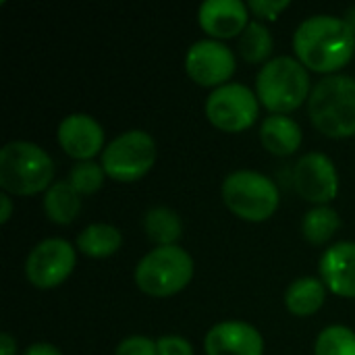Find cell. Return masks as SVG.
<instances>
[{"label":"cell","mask_w":355,"mask_h":355,"mask_svg":"<svg viewBox=\"0 0 355 355\" xmlns=\"http://www.w3.org/2000/svg\"><path fill=\"white\" fill-rule=\"evenodd\" d=\"M293 50L300 62L316 73L339 71L354 58L355 29L341 17H310L295 29Z\"/></svg>","instance_id":"6da1fadb"},{"label":"cell","mask_w":355,"mask_h":355,"mask_svg":"<svg viewBox=\"0 0 355 355\" xmlns=\"http://www.w3.org/2000/svg\"><path fill=\"white\" fill-rule=\"evenodd\" d=\"M312 125L329 137L355 135V77L329 75L308 98Z\"/></svg>","instance_id":"7a4b0ae2"},{"label":"cell","mask_w":355,"mask_h":355,"mask_svg":"<svg viewBox=\"0 0 355 355\" xmlns=\"http://www.w3.org/2000/svg\"><path fill=\"white\" fill-rule=\"evenodd\" d=\"M258 100L272 114H287L302 106L310 92V75L306 67L291 56L268 60L256 77Z\"/></svg>","instance_id":"3957f363"},{"label":"cell","mask_w":355,"mask_h":355,"mask_svg":"<svg viewBox=\"0 0 355 355\" xmlns=\"http://www.w3.org/2000/svg\"><path fill=\"white\" fill-rule=\"evenodd\" d=\"M54 175L52 158L35 144L10 141L0 150V187L15 196L48 191Z\"/></svg>","instance_id":"277c9868"},{"label":"cell","mask_w":355,"mask_h":355,"mask_svg":"<svg viewBox=\"0 0 355 355\" xmlns=\"http://www.w3.org/2000/svg\"><path fill=\"white\" fill-rule=\"evenodd\" d=\"M193 260L179 245L156 248L146 254L135 268L137 287L152 297H168L189 285Z\"/></svg>","instance_id":"5b68a950"},{"label":"cell","mask_w":355,"mask_h":355,"mask_svg":"<svg viewBox=\"0 0 355 355\" xmlns=\"http://www.w3.org/2000/svg\"><path fill=\"white\" fill-rule=\"evenodd\" d=\"M223 200L227 208L250 223L270 218L279 208V187L272 179L256 171H235L223 183Z\"/></svg>","instance_id":"8992f818"},{"label":"cell","mask_w":355,"mask_h":355,"mask_svg":"<svg viewBox=\"0 0 355 355\" xmlns=\"http://www.w3.org/2000/svg\"><path fill=\"white\" fill-rule=\"evenodd\" d=\"M156 160V141L141 129L125 131L112 139L102 152L104 173L119 183H133L141 179Z\"/></svg>","instance_id":"52a82bcc"},{"label":"cell","mask_w":355,"mask_h":355,"mask_svg":"<svg viewBox=\"0 0 355 355\" xmlns=\"http://www.w3.org/2000/svg\"><path fill=\"white\" fill-rule=\"evenodd\" d=\"M206 116L216 129L243 131L258 119V98L243 83H225L208 96Z\"/></svg>","instance_id":"ba28073f"},{"label":"cell","mask_w":355,"mask_h":355,"mask_svg":"<svg viewBox=\"0 0 355 355\" xmlns=\"http://www.w3.org/2000/svg\"><path fill=\"white\" fill-rule=\"evenodd\" d=\"M75 268V250L64 239H44L37 243L25 262L27 281L40 289L58 287Z\"/></svg>","instance_id":"9c48e42d"},{"label":"cell","mask_w":355,"mask_h":355,"mask_svg":"<svg viewBox=\"0 0 355 355\" xmlns=\"http://www.w3.org/2000/svg\"><path fill=\"white\" fill-rule=\"evenodd\" d=\"M185 71L204 87H220L235 73V54L218 40H200L187 50Z\"/></svg>","instance_id":"30bf717a"},{"label":"cell","mask_w":355,"mask_h":355,"mask_svg":"<svg viewBox=\"0 0 355 355\" xmlns=\"http://www.w3.org/2000/svg\"><path fill=\"white\" fill-rule=\"evenodd\" d=\"M297 193L312 204L327 206L339 191V175L327 154L310 152L300 158L293 173Z\"/></svg>","instance_id":"8fae6325"},{"label":"cell","mask_w":355,"mask_h":355,"mask_svg":"<svg viewBox=\"0 0 355 355\" xmlns=\"http://www.w3.org/2000/svg\"><path fill=\"white\" fill-rule=\"evenodd\" d=\"M204 347L208 355H264V339L252 324L229 320L208 331Z\"/></svg>","instance_id":"7c38bea8"},{"label":"cell","mask_w":355,"mask_h":355,"mask_svg":"<svg viewBox=\"0 0 355 355\" xmlns=\"http://www.w3.org/2000/svg\"><path fill=\"white\" fill-rule=\"evenodd\" d=\"M60 148L77 160H89L104 146V129L89 114H69L58 125Z\"/></svg>","instance_id":"4fadbf2b"},{"label":"cell","mask_w":355,"mask_h":355,"mask_svg":"<svg viewBox=\"0 0 355 355\" xmlns=\"http://www.w3.org/2000/svg\"><path fill=\"white\" fill-rule=\"evenodd\" d=\"M248 10V4L241 0H206L198 10V21L212 40L233 37L250 25Z\"/></svg>","instance_id":"5bb4252c"},{"label":"cell","mask_w":355,"mask_h":355,"mask_svg":"<svg viewBox=\"0 0 355 355\" xmlns=\"http://www.w3.org/2000/svg\"><path fill=\"white\" fill-rule=\"evenodd\" d=\"M320 277L327 287L341 297H355V243L341 241L320 258Z\"/></svg>","instance_id":"9a60e30c"},{"label":"cell","mask_w":355,"mask_h":355,"mask_svg":"<svg viewBox=\"0 0 355 355\" xmlns=\"http://www.w3.org/2000/svg\"><path fill=\"white\" fill-rule=\"evenodd\" d=\"M262 146L275 156H291L302 144V127L285 114H270L260 127Z\"/></svg>","instance_id":"2e32d148"},{"label":"cell","mask_w":355,"mask_h":355,"mask_svg":"<svg viewBox=\"0 0 355 355\" xmlns=\"http://www.w3.org/2000/svg\"><path fill=\"white\" fill-rule=\"evenodd\" d=\"M81 210V196L67 181L52 183L44 196V212L56 225H69Z\"/></svg>","instance_id":"e0dca14e"},{"label":"cell","mask_w":355,"mask_h":355,"mask_svg":"<svg viewBox=\"0 0 355 355\" xmlns=\"http://www.w3.org/2000/svg\"><path fill=\"white\" fill-rule=\"evenodd\" d=\"M324 300H327V289L322 281L314 277H304V279L293 281L285 293V306L295 316L314 314L316 310L322 308Z\"/></svg>","instance_id":"ac0fdd59"},{"label":"cell","mask_w":355,"mask_h":355,"mask_svg":"<svg viewBox=\"0 0 355 355\" xmlns=\"http://www.w3.org/2000/svg\"><path fill=\"white\" fill-rule=\"evenodd\" d=\"M121 243H123L121 231L106 223L89 225L77 237V248L89 258H108L119 252Z\"/></svg>","instance_id":"d6986e66"},{"label":"cell","mask_w":355,"mask_h":355,"mask_svg":"<svg viewBox=\"0 0 355 355\" xmlns=\"http://www.w3.org/2000/svg\"><path fill=\"white\" fill-rule=\"evenodd\" d=\"M144 229L150 241H154L158 248H164V245H175V241L181 239L183 223L175 210L158 206L146 212Z\"/></svg>","instance_id":"ffe728a7"},{"label":"cell","mask_w":355,"mask_h":355,"mask_svg":"<svg viewBox=\"0 0 355 355\" xmlns=\"http://www.w3.org/2000/svg\"><path fill=\"white\" fill-rule=\"evenodd\" d=\"M339 227H341L339 214L333 208H329V206H316V208H312L304 216V220H302V233L314 245L327 243L339 231Z\"/></svg>","instance_id":"44dd1931"},{"label":"cell","mask_w":355,"mask_h":355,"mask_svg":"<svg viewBox=\"0 0 355 355\" xmlns=\"http://www.w3.org/2000/svg\"><path fill=\"white\" fill-rule=\"evenodd\" d=\"M272 35L260 21H250L239 37V52L248 62H264L272 52Z\"/></svg>","instance_id":"7402d4cb"},{"label":"cell","mask_w":355,"mask_h":355,"mask_svg":"<svg viewBox=\"0 0 355 355\" xmlns=\"http://www.w3.org/2000/svg\"><path fill=\"white\" fill-rule=\"evenodd\" d=\"M314 355H355V333L347 327H327L314 345Z\"/></svg>","instance_id":"603a6c76"},{"label":"cell","mask_w":355,"mask_h":355,"mask_svg":"<svg viewBox=\"0 0 355 355\" xmlns=\"http://www.w3.org/2000/svg\"><path fill=\"white\" fill-rule=\"evenodd\" d=\"M104 168L92 160H83V162H77L73 168H71V175H69V183L75 187V191L79 196H92L96 193L102 183H104Z\"/></svg>","instance_id":"cb8c5ba5"},{"label":"cell","mask_w":355,"mask_h":355,"mask_svg":"<svg viewBox=\"0 0 355 355\" xmlns=\"http://www.w3.org/2000/svg\"><path fill=\"white\" fill-rule=\"evenodd\" d=\"M114 355H158V347H156V341L141 337V335H135V337L125 339L116 347Z\"/></svg>","instance_id":"d4e9b609"},{"label":"cell","mask_w":355,"mask_h":355,"mask_svg":"<svg viewBox=\"0 0 355 355\" xmlns=\"http://www.w3.org/2000/svg\"><path fill=\"white\" fill-rule=\"evenodd\" d=\"M289 4H291L289 0H250V2H248V8H250L256 17H260V19H270V21H275L277 15H279L281 10H285Z\"/></svg>","instance_id":"484cf974"},{"label":"cell","mask_w":355,"mask_h":355,"mask_svg":"<svg viewBox=\"0 0 355 355\" xmlns=\"http://www.w3.org/2000/svg\"><path fill=\"white\" fill-rule=\"evenodd\" d=\"M158 355H193V347L189 341L177 335H166L156 341Z\"/></svg>","instance_id":"4316f807"},{"label":"cell","mask_w":355,"mask_h":355,"mask_svg":"<svg viewBox=\"0 0 355 355\" xmlns=\"http://www.w3.org/2000/svg\"><path fill=\"white\" fill-rule=\"evenodd\" d=\"M23 355H62V352L56 349V347L50 345V343H35V345L27 347Z\"/></svg>","instance_id":"83f0119b"},{"label":"cell","mask_w":355,"mask_h":355,"mask_svg":"<svg viewBox=\"0 0 355 355\" xmlns=\"http://www.w3.org/2000/svg\"><path fill=\"white\" fill-rule=\"evenodd\" d=\"M15 354H17V341H15L8 333H2V335H0V355Z\"/></svg>","instance_id":"f1b7e54d"},{"label":"cell","mask_w":355,"mask_h":355,"mask_svg":"<svg viewBox=\"0 0 355 355\" xmlns=\"http://www.w3.org/2000/svg\"><path fill=\"white\" fill-rule=\"evenodd\" d=\"M0 208H2V212H0V223L6 225L8 218H10V214H12V202H10V198H8L6 193H0Z\"/></svg>","instance_id":"f546056e"},{"label":"cell","mask_w":355,"mask_h":355,"mask_svg":"<svg viewBox=\"0 0 355 355\" xmlns=\"http://www.w3.org/2000/svg\"><path fill=\"white\" fill-rule=\"evenodd\" d=\"M347 21L352 23V27L355 29V6H354V8H349V10H347Z\"/></svg>","instance_id":"4dcf8cb0"}]
</instances>
